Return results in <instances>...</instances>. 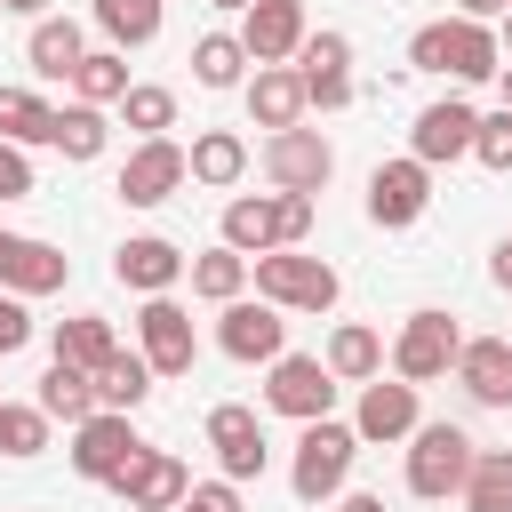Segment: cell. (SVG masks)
Segmentation results:
<instances>
[{"label": "cell", "instance_id": "obj_1", "mask_svg": "<svg viewBox=\"0 0 512 512\" xmlns=\"http://www.w3.org/2000/svg\"><path fill=\"white\" fill-rule=\"evenodd\" d=\"M408 64L416 72H440L456 88H480L504 72V48H496V24H472V16H440V24H416L408 32Z\"/></svg>", "mask_w": 512, "mask_h": 512}, {"label": "cell", "instance_id": "obj_2", "mask_svg": "<svg viewBox=\"0 0 512 512\" xmlns=\"http://www.w3.org/2000/svg\"><path fill=\"white\" fill-rule=\"evenodd\" d=\"M248 280L272 312H336L344 280L328 256H304V248H272V256H248Z\"/></svg>", "mask_w": 512, "mask_h": 512}, {"label": "cell", "instance_id": "obj_3", "mask_svg": "<svg viewBox=\"0 0 512 512\" xmlns=\"http://www.w3.org/2000/svg\"><path fill=\"white\" fill-rule=\"evenodd\" d=\"M472 456H480V440H472L464 424H448V416L432 424V416H424V424L408 432V472H400V480H408V496H424V504H448V496H464V472H472Z\"/></svg>", "mask_w": 512, "mask_h": 512}, {"label": "cell", "instance_id": "obj_4", "mask_svg": "<svg viewBox=\"0 0 512 512\" xmlns=\"http://www.w3.org/2000/svg\"><path fill=\"white\" fill-rule=\"evenodd\" d=\"M352 456H360V432H352L344 416L304 424V440H296V456H288V488H296V504H328V496H344Z\"/></svg>", "mask_w": 512, "mask_h": 512}, {"label": "cell", "instance_id": "obj_5", "mask_svg": "<svg viewBox=\"0 0 512 512\" xmlns=\"http://www.w3.org/2000/svg\"><path fill=\"white\" fill-rule=\"evenodd\" d=\"M456 352H464V328H456L448 312H432V304H424V312H408V320H400V336L384 344V368H392L400 384H416V392H424V384H440V376L456 368Z\"/></svg>", "mask_w": 512, "mask_h": 512}, {"label": "cell", "instance_id": "obj_6", "mask_svg": "<svg viewBox=\"0 0 512 512\" xmlns=\"http://www.w3.org/2000/svg\"><path fill=\"white\" fill-rule=\"evenodd\" d=\"M336 376L320 368V352H280L272 368H264V408L272 416H288V424H320V416H336Z\"/></svg>", "mask_w": 512, "mask_h": 512}, {"label": "cell", "instance_id": "obj_7", "mask_svg": "<svg viewBox=\"0 0 512 512\" xmlns=\"http://www.w3.org/2000/svg\"><path fill=\"white\" fill-rule=\"evenodd\" d=\"M216 352L240 360V368H272L288 352V312H272L264 296H232L216 304Z\"/></svg>", "mask_w": 512, "mask_h": 512}, {"label": "cell", "instance_id": "obj_8", "mask_svg": "<svg viewBox=\"0 0 512 512\" xmlns=\"http://www.w3.org/2000/svg\"><path fill=\"white\" fill-rule=\"evenodd\" d=\"M136 352H144V368L168 384V376H192V360H200V336H192V312L176 304V296H144L136 304Z\"/></svg>", "mask_w": 512, "mask_h": 512}, {"label": "cell", "instance_id": "obj_9", "mask_svg": "<svg viewBox=\"0 0 512 512\" xmlns=\"http://www.w3.org/2000/svg\"><path fill=\"white\" fill-rule=\"evenodd\" d=\"M144 448H152V440H136V416H112V408H96L88 424H72V448H64V456H72V472H80V480L112 488V480H120V472H128Z\"/></svg>", "mask_w": 512, "mask_h": 512}, {"label": "cell", "instance_id": "obj_10", "mask_svg": "<svg viewBox=\"0 0 512 512\" xmlns=\"http://www.w3.org/2000/svg\"><path fill=\"white\" fill-rule=\"evenodd\" d=\"M256 168H264L272 192H320V184L336 176V144H328L320 128H280V136H264Z\"/></svg>", "mask_w": 512, "mask_h": 512}, {"label": "cell", "instance_id": "obj_11", "mask_svg": "<svg viewBox=\"0 0 512 512\" xmlns=\"http://www.w3.org/2000/svg\"><path fill=\"white\" fill-rule=\"evenodd\" d=\"M424 208H432V168L424 160L400 152V160H376L368 168V224L376 232H408Z\"/></svg>", "mask_w": 512, "mask_h": 512}, {"label": "cell", "instance_id": "obj_12", "mask_svg": "<svg viewBox=\"0 0 512 512\" xmlns=\"http://www.w3.org/2000/svg\"><path fill=\"white\" fill-rule=\"evenodd\" d=\"M416 424H424L416 384H400V376H368V384H360V400H352V432H360V448H400Z\"/></svg>", "mask_w": 512, "mask_h": 512}, {"label": "cell", "instance_id": "obj_13", "mask_svg": "<svg viewBox=\"0 0 512 512\" xmlns=\"http://www.w3.org/2000/svg\"><path fill=\"white\" fill-rule=\"evenodd\" d=\"M208 448H216V480H232V488L264 480V464H272L264 424H256V408H240V400H216V408H208Z\"/></svg>", "mask_w": 512, "mask_h": 512}, {"label": "cell", "instance_id": "obj_14", "mask_svg": "<svg viewBox=\"0 0 512 512\" xmlns=\"http://www.w3.org/2000/svg\"><path fill=\"white\" fill-rule=\"evenodd\" d=\"M184 248L168 240V232H128L120 248H112V280L128 288V296H176L184 288Z\"/></svg>", "mask_w": 512, "mask_h": 512}, {"label": "cell", "instance_id": "obj_15", "mask_svg": "<svg viewBox=\"0 0 512 512\" xmlns=\"http://www.w3.org/2000/svg\"><path fill=\"white\" fill-rule=\"evenodd\" d=\"M64 280H72V256H64L56 240H32V232H8V224H0V288H8V296L32 304V296H56Z\"/></svg>", "mask_w": 512, "mask_h": 512}, {"label": "cell", "instance_id": "obj_16", "mask_svg": "<svg viewBox=\"0 0 512 512\" xmlns=\"http://www.w3.org/2000/svg\"><path fill=\"white\" fill-rule=\"evenodd\" d=\"M184 184H192V176H184V144H176V136H152V144H136V152L120 160V184H112V192H120L128 208H160V200H176Z\"/></svg>", "mask_w": 512, "mask_h": 512}, {"label": "cell", "instance_id": "obj_17", "mask_svg": "<svg viewBox=\"0 0 512 512\" xmlns=\"http://www.w3.org/2000/svg\"><path fill=\"white\" fill-rule=\"evenodd\" d=\"M304 32H312L304 0H248V8H240V48H248V64H296Z\"/></svg>", "mask_w": 512, "mask_h": 512}, {"label": "cell", "instance_id": "obj_18", "mask_svg": "<svg viewBox=\"0 0 512 512\" xmlns=\"http://www.w3.org/2000/svg\"><path fill=\"white\" fill-rule=\"evenodd\" d=\"M472 128H480V112H472L464 96H440V104L416 112V128H408V160H424V168L472 160Z\"/></svg>", "mask_w": 512, "mask_h": 512}, {"label": "cell", "instance_id": "obj_19", "mask_svg": "<svg viewBox=\"0 0 512 512\" xmlns=\"http://www.w3.org/2000/svg\"><path fill=\"white\" fill-rule=\"evenodd\" d=\"M184 488H192V472H184V456H168V448H144V456L112 480V496H120L128 512H176Z\"/></svg>", "mask_w": 512, "mask_h": 512}, {"label": "cell", "instance_id": "obj_20", "mask_svg": "<svg viewBox=\"0 0 512 512\" xmlns=\"http://www.w3.org/2000/svg\"><path fill=\"white\" fill-rule=\"evenodd\" d=\"M480 408H512V336H464L456 368H448Z\"/></svg>", "mask_w": 512, "mask_h": 512}, {"label": "cell", "instance_id": "obj_21", "mask_svg": "<svg viewBox=\"0 0 512 512\" xmlns=\"http://www.w3.org/2000/svg\"><path fill=\"white\" fill-rule=\"evenodd\" d=\"M240 96H248V120H256L264 136L304 128V80H296V64H256Z\"/></svg>", "mask_w": 512, "mask_h": 512}, {"label": "cell", "instance_id": "obj_22", "mask_svg": "<svg viewBox=\"0 0 512 512\" xmlns=\"http://www.w3.org/2000/svg\"><path fill=\"white\" fill-rule=\"evenodd\" d=\"M216 240H224L232 256H272V248H280V200H272V192H240V200H224Z\"/></svg>", "mask_w": 512, "mask_h": 512}, {"label": "cell", "instance_id": "obj_23", "mask_svg": "<svg viewBox=\"0 0 512 512\" xmlns=\"http://www.w3.org/2000/svg\"><path fill=\"white\" fill-rule=\"evenodd\" d=\"M184 176L208 184V192H232V184L248 176V136H240V128H200V136L184 144Z\"/></svg>", "mask_w": 512, "mask_h": 512}, {"label": "cell", "instance_id": "obj_24", "mask_svg": "<svg viewBox=\"0 0 512 512\" xmlns=\"http://www.w3.org/2000/svg\"><path fill=\"white\" fill-rule=\"evenodd\" d=\"M88 56V32H80V16H40L32 32H24V64L40 72V80H72V64Z\"/></svg>", "mask_w": 512, "mask_h": 512}, {"label": "cell", "instance_id": "obj_25", "mask_svg": "<svg viewBox=\"0 0 512 512\" xmlns=\"http://www.w3.org/2000/svg\"><path fill=\"white\" fill-rule=\"evenodd\" d=\"M112 352H120V336H112L104 312H72V320H56V336H48V360H64V368H80V376H96Z\"/></svg>", "mask_w": 512, "mask_h": 512}, {"label": "cell", "instance_id": "obj_26", "mask_svg": "<svg viewBox=\"0 0 512 512\" xmlns=\"http://www.w3.org/2000/svg\"><path fill=\"white\" fill-rule=\"evenodd\" d=\"M320 368H328L336 384H368V376H384V336H376L368 320H344V328H328Z\"/></svg>", "mask_w": 512, "mask_h": 512}, {"label": "cell", "instance_id": "obj_27", "mask_svg": "<svg viewBox=\"0 0 512 512\" xmlns=\"http://www.w3.org/2000/svg\"><path fill=\"white\" fill-rule=\"evenodd\" d=\"M160 16H168L160 0H88V24H96L104 48H120V56H128V48H152V40H160Z\"/></svg>", "mask_w": 512, "mask_h": 512}, {"label": "cell", "instance_id": "obj_28", "mask_svg": "<svg viewBox=\"0 0 512 512\" xmlns=\"http://www.w3.org/2000/svg\"><path fill=\"white\" fill-rule=\"evenodd\" d=\"M88 384H96V408H112V416H136V408L152 400V384H160V376L144 368V352H112V360H104Z\"/></svg>", "mask_w": 512, "mask_h": 512}, {"label": "cell", "instance_id": "obj_29", "mask_svg": "<svg viewBox=\"0 0 512 512\" xmlns=\"http://www.w3.org/2000/svg\"><path fill=\"white\" fill-rule=\"evenodd\" d=\"M32 408H40L48 424H88V416H96V384H88L80 368H64V360H48V376H40V392H32Z\"/></svg>", "mask_w": 512, "mask_h": 512}, {"label": "cell", "instance_id": "obj_30", "mask_svg": "<svg viewBox=\"0 0 512 512\" xmlns=\"http://www.w3.org/2000/svg\"><path fill=\"white\" fill-rule=\"evenodd\" d=\"M192 80L200 88H248V48H240V32H200L192 40Z\"/></svg>", "mask_w": 512, "mask_h": 512}, {"label": "cell", "instance_id": "obj_31", "mask_svg": "<svg viewBox=\"0 0 512 512\" xmlns=\"http://www.w3.org/2000/svg\"><path fill=\"white\" fill-rule=\"evenodd\" d=\"M120 96H128V56H120V48H88V56L72 64V104L112 112Z\"/></svg>", "mask_w": 512, "mask_h": 512}, {"label": "cell", "instance_id": "obj_32", "mask_svg": "<svg viewBox=\"0 0 512 512\" xmlns=\"http://www.w3.org/2000/svg\"><path fill=\"white\" fill-rule=\"evenodd\" d=\"M48 144H56L72 168H88V160H104V144H112V120H104L96 104H64V112H56V128H48Z\"/></svg>", "mask_w": 512, "mask_h": 512}, {"label": "cell", "instance_id": "obj_33", "mask_svg": "<svg viewBox=\"0 0 512 512\" xmlns=\"http://www.w3.org/2000/svg\"><path fill=\"white\" fill-rule=\"evenodd\" d=\"M184 280H192L200 304H232V296H248V256H232V248L216 240V248H200V256L184 264Z\"/></svg>", "mask_w": 512, "mask_h": 512}, {"label": "cell", "instance_id": "obj_34", "mask_svg": "<svg viewBox=\"0 0 512 512\" xmlns=\"http://www.w3.org/2000/svg\"><path fill=\"white\" fill-rule=\"evenodd\" d=\"M112 112H120V128H136V144H152V136L176 128V88H160V80H128V96H120Z\"/></svg>", "mask_w": 512, "mask_h": 512}, {"label": "cell", "instance_id": "obj_35", "mask_svg": "<svg viewBox=\"0 0 512 512\" xmlns=\"http://www.w3.org/2000/svg\"><path fill=\"white\" fill-rule=\"evenodd\" d=\"M48 128H56V104H48V96H32V88H0V144L32 152V144H48Z\"/></svg>", "mask_w": 512, "mask_h": 512}, {"label": "cell", "instance_id": "obj_36", "mask_svg": "<svg viewBox=\"0 0 512 512\" xmlns=\"http://www.w3.org/2000/svg\"><path fill=\"white\" fill-rule=\"evenodd\" d=\"M456 504H464V512H512V448H480Z\"/></svg>", "mask_w": 512, "mask_h": 512}, {"label": "cell", "instance_id": "obj_37", "mask_svg": "<svg viewBox=\"0 0 512 512\" xmlns=\"http://www.w3.org/2000/svg\"><path fill=\"white\" fill-rule=\"evenodd\" d=\"M40 448H48V416H40L32 400H0V456L24 464V456H40Z\"/></svg>", "mask_w": 512, "mask_h": 512}, {"label": "cell", "instance_id": "obj_38", "mask_svg": "<svg viewBox=\"0 0 512 512\" xmlns=\"http://www.w3.org/2000/svg\"><path fill=\"white\" fill-rule=\"evenodd\" d=\"M296 72H304V80H336V72H352V40H344L336 24L304 32V48H296Z\"/></svg>", "mask_w": 512, "mask_h": 512}, {"label": "cell", "instance_id": "obj_39", "mask_svg": "<svg viewBox=\"0 0 512 512\" xmlns=\"http://www.w3.org/2000/svg\"><path fill=\"white\" fill-rule=\"evenodd\" d=\"M472 160H480L488 176H512V112H504V104L480 112V128H472Z\"/></svg>", "mask_w": 512, "mask_h": 512}, {"label": "cell", "instance_id": "obj_40", "mask_svg": "<svg viewBox=\"0 0 512 512\" xmlns=\"http://www.w3.org/2000/svg\"><path fill=\"white\" fill-rule=\"evenodd\" d=\"M32 328H40V320H32V304L0 288V360H8V352H24V344H32Z\"/></svg>", "mask_w": 512, "mask_h": 512}, {"label": "cell", "instance_id": "obj_41", "mask_svg": "<svg viewBox=\"0 0 512 512\" xmlns=\"http://www.w3.org/2000/svg\"><path fill=\"white\" fill-rule=\"evenodd\" d=\"M280 200V248H304L312 240V192H272Z\"/></svg>", "mask_w": 512, "mask_h": 512}, {"label": "cell", "instance_id": "obj_42", "mask_svg": "<svg viewBox=\"0 0 512 512\" xmlns=\"http://www.w3.org/2000/svg\"><path fill=\"white\" fill-rule=\"evenodd\" d=\"M176 512H248V504H240V488H232V480H192Z\"/></svg>", "mask_w": 512, "mask_h": 512}, {"label": "cell", "instance_id": "obj_43", "mask_svg": "<svg viewBox=\"0 0 512 512\" xmlns=\"http://www.w3.org/2000/svg\"><path fill=\"white\" fill-rule=\"evenodd\" d=\"M8 200H32V152H16V144H0V208Z\"/></svg>", "mask_w": 512, "mask_h": 512}, {"label": "cell", "instance_id": "obj_44", "mask_svg": "<svg viewBox=\"0 0 512 512\" xmlns=\"http://www.w3.org/2000/svg\"><path fill=\"white\" fill-rule=\"evenodd\" d=\"M512 0H456V16H472V24H496Z\"/></svg>", "mask_w": 512, "mask_h": 512}, {"label": "cell", "instance_id": "obj_45", "mask_svg": "<svg viewBox=\"0 0 512 512\" xmlns=\"http://www.w3.org/2000/svg\"><path fill=\"white\" fill-rule=\"evenodd\" d=\"M488 280L512 296V240H496V256H488Z\"/></svg>", "mask_w": 512, "mask_h": 512}, {"label": "cell", "instance_id": "obj_46", "mask_svg": "<svg viewBox=\"0 0 512 512\" xmlns=\"http://www.w3.org/2000/svg\"><path fill=\"white\" fill-rule=\"evenodd\" d=\"M336 512H384V496H368V488H344V504Z\"/></svg>", "mask_w": 512, "mask_h": 512}, {"label": "cell", "instance_id": "obj_47", "mask_svg": "<svg viewBox=\"0 0 512 512\" xmlns=\"http://www.w3.org/2000/svg\"><path fill=\"white\" fill-rule=\"evenodd\" d=\"M0 8H8V16H32V24L48 16V0H0Z\"/></svg>", "mask_w": 512, "mask_h": 512}, {"label": "cell", "instance_id": "obj_48", "mask_svg": "<svg viewBox=\"0 0 512 512\" xmlns=\"http://www.w3.org/2000/svg\"><path fill=\"white\" fill-rule=\"evenodd\" d=\"M496 48H504V56H512V8H504V16H496Z\"/></svg>", "mask_w": 512, "mask_h": 512}, {"label": "cell", "instance_id": "obj_49", "mask_svg": "<svg viewBox=\"0 0 512 512\" xmlns=\"http://www.w3.org/2000/svg\"><path fill=\"white\" fill-rule=\"evenodd\" d=\"M496 88H504V112H512V64H504V72H496Z\"/></svg>", "mask_w": 512, "mask_h": 512}, {"label": "cell", "instance_id": "obj_50", "mask_svg": "<svg viewBox=\"0 0 512 512\" xmlns=\"http://www.w3.org/2000/svg\"><path fill=\"white\" fill-rule=\"evenodd\" d=\"M208 8H232V16H240V8H248V0H208Z\"/></svg>", "mask_w": 512, "mask_h": 512}, {"label": "cell", "instance_id": "obj_51", "mask_svg": "<svg viewBox=\"0 0 512 512\" xmlns=\"http://www.w3.org/2000/svg\"><path fill=\"white\" fill-rule=\"evenodd\" d=\"M0 400H8V392H0Z\"/></svg>", "mask_w": 512, "mask_h": 512}]
</instances>
